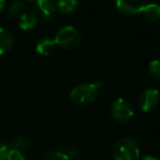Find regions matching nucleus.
<instances>
[{"mask_svg":"<svg viewBox=\"0 0 160 160\" xmlns=\"http://www.w3.org/2000/svg\"><path fill=\"white\" fill-rule=\"evenodd\" d=\"M102 87V81L82 83L75 87L70 92V100L78 105H86L97 100Z\"/></svg>","mask_w":160,"mask_h":160,"instance_id":"f257e3e1","label":"nucleus"},{"mask_svg":"<svg viewBox=\"0 0 160 160\" xmlns=\"http://www.w3.org/2000/svg\"><path fill=\"white\" fill-rule=\"evenodd\" d=\"M139 145H138V142L134 138H121L114 145V160H138L139 159Z\"/></svg>","mask_w":160,"mask_h":160,"instance_id":"f03ea898","label":"nucleus"},{"mask_svg":"<svg viewBox=\"0 0 160 160\" xmlns=\"http://www.w3.org/2000/svg\"><path fill=\"white\" fill-rule=\"evenodd\" d=\"M54 41H55L56 46L60 47L62 49L69 51V49L76 48L79 45L81 36L77 29L70 27V25H67V27H62V29L58 30Z\"/></svg>","mask_w":160,"mask_h":160,"instance_id":"7ed1b4c3","label":"nucleus"},{"mask_svg":"<svg viewBox=\"0 0 160 160\" xmlns=\"http://www.w3.org/2000/svg\"><path fill=\"white\" fill-rule=\"evenodd\" d=\"M111 115L118 123H126L133 118L134 108L126 99H118L111 107Z\"/></svg>","mask_w":160,"mask_h":160,"instance_id":"20e7f679","label":"nucleus"},{"mask_svg":"<svg viewBox=\"0 0 160 160\" xmlns=\"http://www.w3.org/2000/svg\"><path fill=\"white\" fill-rule=\"evenodd\" d=\"M160 101V93L157 89L147 88L138 97V105L144 112H149L158 105Z\"/></svg>","mask_w":160,"mask_h":160,"instance_id":"39448f33","label":"nucleus"},{"mask_svg":"<svg viewBox=\"0 0 160 160\" xmlns=\"http://www.w3.org/2000/svg\"><path fill=\"white\" fill-rule=\"evenodd\" d=\"M145 0H116L115 6L121 14L126 17H133L142 12Z\"/></svg>","mask_w":160,"mask_h":160,"instance_id":"423d86ee","label":"nucleus"},{"mask_svg":"<svg viewBox=\"0 0 160 160\" xmlns=\"http://www.w3.org/2000/svg\"><path fill=\"white\" fill-rule=\"evenodd\" d=\"M36 9L44 20H49L56 11V3L54 0H36Z\"/></svg>","mask_w":160,"mask_h":160,"instance_id":"0eeeda50","label":"nucleus"},{"mask_svg":"<svg viewBox=\"0 0 160 160\" xmlns=\"http://www.w3.org/2000/svg\"><path fill=\"white\" fill-rule=\"evenodd\" d=\"M14 38L8 30L0 28V55L8 53L13 47Z\"/></svg>","mask_w":160,"mask_h":160,"instance_id":"6e6552de","label":"nucleus"},{"mask_svg":"<svg viewBox=\"0 0 160 160\" xmlns=\"http://www.w3.org/2000/svg\"><path fill=\"white\" fill-rule=\"evenodd\" d=\"M38 22V18L34 13H23L19 18V28L23 31H30L34 29Z\"/></svg>","mask_w":160,"mask_h":160,"instance_id":"1a4fd4ad","label":"nucleus"},{"mask_svg":"<svg viewBox=\"0 0 160 160\" xmlns=\"http://www.w3.org/2000/svg\"><path fill=\"white\" fill-rule=\"evenodd\" d=\"M55 47H56L55 41L51 40V38H44L38 41V44H36V52H38L40 55L48 56L53 53Z\"/></svg>","mask_w":160,"mask_h":160,"instance_id":"9d476101","label":"nucleus"},{"mask_svg":"<svg viewBox=\"0 0 160 160\" xmlns=\"http://www.w3.org/2000/svg\"><path fill=\"white\" fill-rule=\"evenodd\" d=\"M142 13L147 20L156 22V21L160 20V5L155 2L146 3L142 9Z\"/></svg>","mask_w":160,"mask_h":160,"instance_id":"9b49d317","label":"nucleus"},{"mask_svg":"<svg viewBox=\"0 0 160 160\" xmlns=\"http://www.w3.org/2000/svg\"><path fill=\"white\" fill-rule=\"evenodd\" d=\"M78 0H58L56 9L62 14H70L77 9Z\"/></svg>","mask_w":160,"mask_h":160,"instance_id":"f8f14e48","label":"nucleus"},{"mask_svg":"<svg viewBox=\"0 0 160 160\" xmlns=\"http://www.w3.org/2000/svg\"><path fill=\"white\" fill-rule=\"evenodd\" d=\"M11 146L13 149H17V150H19V151L25 150V149L30 146V139L27 136H23V135L18 136V137H16L12 140Z\"/></svg>","mask_w":160,"mask_h":160,"instance_id":"ddd939ff","label":"nucleus"},{"mask_svg":"<svg viewBox=\"0 0 160 160\" xmlns=\"http://www.w3.org/2000/svg\"><path fill=\"white\" fill-rule=\"evenodd\" d=\"M8 13L12 18H20L23 13H24V3L21 1H16V2L11 3L8 9Z\"/></svg>","mask_w":160,"mask_h":160,"instance_id":"4468645a","label":"nucleus"},{"mask_svg":"<svg viewBox=\"0 0 160 160\" xmlns=\"http://www.w3.org/2000/svg\"><path fill=\"white\" fill-rule=\"evenodd\" d=\"M44 160H71L68 153H65L59 150H52L47 152Z\"/></svg>","mask_w":160,"mask_h":160,"instance_id":"2eb2a0df","label":"nucleus"},{"mask_svg":"<svg viewBox=\"0 0 160 160\" xmlns=\"http://www.w3.org/2000/svg\"><path fill=\"white\" fill-rule=\"evenodd\" d=\"M148 71L151 77H153L157 80H160V60L155 59L150 62L148 66Z\"/></svg>","mask_w":160,"mask_h":160,"instance_id":"dca6fc26","label":"nucleus"},{"mask_svg":"<svg viewBox=\"0 0 160 160\" xmlns=\"http://www.w3.org/2000/svg\"><path fill=\"white\" fill-rule=\"evenodd\" d=\"M7 160H25V158L21 151L11 148V149H9V151H8Z\"/></svg>","mask_w":160,"mask_h":160,"instance_id":"f3484780","label":"nucleus"},{"mask_svg":"<svg viewBox=\"0 0 160 160\" xmlns=\"http://www.w3.org/2000/svg\"><path fill=\"white\" fill-rule=\"evenodd\" d=\"M8 151H9V147L0 140V160H7Z\"/></svg>","mask_w":160,"mask_h":160,"instance_id":"a211bd4d","label":"nucleus"},{"mask_svg":"<svg viewBox=\"0 0 160 160\" xmlns=\"http://www.w3.org/2000/svg\"><path fill=\"white\" fill-rule=\"evenodd\" d=\"M140 160H159V159L153 157V156H145V157H142Z\"/></svg>","mask_w":160,"mask_h":160,"instance_id":"6ab92c4d","label":"nucleus"},{"mask_svg":"<svg viewBox=\"0 0 160 160\" xmlns=\"http://www.w3.org/2000/svg\"><path fill=\"white\" fill-rule=\"evenodd\" d=\"M5 6H6V0H0V13L3 11Z\"/></svg>","mask_w":160,"mask_h":160,"instance_id":"aec40b11","label":"nucleus"}]
</instances>
